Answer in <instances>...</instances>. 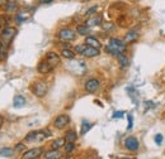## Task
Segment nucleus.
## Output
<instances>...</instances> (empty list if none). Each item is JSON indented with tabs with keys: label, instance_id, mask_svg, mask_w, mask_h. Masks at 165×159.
I'll return each instance as SVG.
<instances>
[{
	"label": "nucleus",
	"instance_id": "11",
	"mask_svg": "<svg viewBox=\"0 0 165 159\" xmlns=\"http://www.w3.org/2000/svg\"><path fill=\"white\" fill-rule=\"evenodd\" d=\"M99 86H100V82L96 78H90L85 82V90H87L88 92H95V91L99 88Z\"/></svg>",
	"mask_w": 165,
	"mask_h": 159
},
{
	"label": "nucleus",
	"instance_id": "15",
	"mask_svg": "<svg viewBox=\"0 0 165 159\" xmlns=\"http://www.w3.org/2000/svg\"><path fill=\"white\" fill-rule=\"evenodd\" d=\"M102 15H96V16H93V18H89L87 22H85V24L88 27H94V25H100L102 24Z\"/></svg>",
	"mask_w": 165,
	"mask_h": 159
},
{
	"label": "nucleus",
	"instance_id": "2",
	"mask_svg": "<svg viewBox=\"0 0 165 159\" xmlns=\"http://www.w3.org/2000/svg\"><path fill=\"white\" fill-rule=\"evenodd\" d=\"M51 136V132L48 129H43V130H38V132H31L26 135L24 140L27 143H35V141H42L44 139H47Z\"/></svg>",
	"mask_w": 165,
	"mask_h": 159
},
{
	"label": "nucleus",
	"instance_id": "22",
	"mask_svg": "<svg viewBox=\"0 0 165 159\" xmlns=\"http://www.w3.org/2000/svg\"><path fill=\"white\" fill-rule=\"evenodd\" d=\"M0 155L4 157V158H10L14 155V149L12 148H3V149H0Z\"/></svg>",
	"mask_w": 165,
	"mask_h": 159
},
{
	"label": "nucleus",
	"instance_id": "25",
	"mask_svg": "<svg viewBox=\"0 0 165 159\" xmlns=\"http://www.w3.org/2000/svg\"><path fill=\"white\" fill-rule=\"evenodd\" d=\"M65 139H66V141H74V143H75L78 139V134L74 132V130H69V132L65 134Z\"/></svg>",
	"mask_w": 165,
	"mask_h": 159
},
{
	"label": "nucleus",
	"instance_id": "7",
	"mask_svg": "<svg viewBox=\"0 0 165 159\" xmlns=\"http://www.w3.org/2000/svg\"><path fill=\"white\" fill-rule=\"evenodd\" d=\"M43 153V149L42 148H33V149H29L23 153L22 158L23 159H36V158H39L42 155Z\"/></svg>",
	"mask_w": 165,
	"mask_h": 159
},
{
	"label": "nucleus",
	"instance_id": "26",
	"mask_svg": "<svg viewBox=\"0 0 165 159\" xmlns=\"http://www.w3.org/2000/svg\"><path fill=\"white\" fill-rule=\"evenodd\" d=\"M8 47H9V44H7V43H3L2 42V44H0V61L5 59V57H7Z\"/></svg>",
	"mask_w": 165,
	"mask_h": 159
},
{
	"label": "nucleus",
	"instance_id": "38",
	"mask_svg": "<svg viewBox=\"0 0 165 159\" xmlns=\"http://www.w3.org/2000/svg\"><path fill=\"white\" fill-rule=\"evenodd\" d=\"M3 123H4V117H3V116H0V128H2Z\"/></svg>",
	"mask_w": 165,
	"mask_h": 159
},
{
	"label": "nucleus",
	"instance_id": "23",
	"mask_svg": "<svg viewBox=\"0 0 165 159\" xmlns=\"http://www.w3.org/2000/svg\"><path fill=\"white\" fill-rule=\"evenodd\" d=\"M5 10H7L8 13L17 11L18 10V4H17L15 1H7V4H5Z\"/></svg>",
	"mask_w": 165,
	"mask_h": 159
},
{
	"label": "nucleus",
	"instance_id": "13",
	"mask_svg": "<svg viewBox=\"0 0 165 159\" xmlns=\"http://www.w3.org/2000/svg\"><path fill=\"white\" fill-rule=\"evenodd\" d=\"M81 54L84 57H88V58L96 57V56H99V48H94V47H90V45H88V47L84 49V52Z\"/></svg>",
	"mask_w": 165,
	"mask_h": 159
},
{
	"label": "nucleus",
	"instance_id": "16",
	"mask_svg": "<svg viewBox=\"0 0 165 159\" xmlns=\"http://www.w3.org/2000/svg\"><path fill=\"white\" fill-rule=\"evenodd\" d=\"M26 105V99H24V96H22V95H17L14 100H13V106L17 107V109H19V107H23Z\"/></svg>",
	"mask_w": 165,
	"mask_h": 159
},
{
	"label": "nucleus",
	"instance_id": "1",
	"mask_svg": "<svg viewBox=\"0 0 165 159\" xmlns=\"http://www.w3.org/2000/svg\"><path fill=\"white\" fill-rule=\"evenodd\" d=\"M126 47H127V43L124 41H121V39H118V38H111L109 43H108V45L105 47V52L117 57L119 53L126 51Z\"/></svg>",
	"mask_w": 165,
	"mask_h": 159
},
{
	"label": "nucleus",
	"instance_id": "29",
	"mask_svg": "<svg viewBox=\"0 0 165 159\" xmlns=\"http://www.w3.org/2000/svg\"><path fill=\"white\" fill-rule=\"evenodd\" d=\"M88 47V44L87 43H84V44H78L76 47H75V52L76 53H79V54H81L83 52H84V49Z\"/></svg>",
	"mask_w": 165,
	"mask_h": 159
},
{
	"label": "nucleus",
	"instance_id": "10",
	"mask_svg": "<svg viewBox=\"0 0 165 159\" xmlns=\"http://www.w3.org/2000/svg\"><path fill=\"white\" fill-rule=\"evenodd\" d=\"M37 70H38L39 73H43V75H46V73H50L51 71L53 70V66L51 65L47 59H43V61H41V62L38 63Z\"/></svg>",
	"mask_w": 165,
	"mask_h": 159
},
{
	"label": "nucleus",
	"instance_id": "28",
	"mask_svg": "<svg viewBox=\"0 0 165 159\" xmlns=\"http://www.w3.org/2000/svg\"><path fill=\"white\" fill-rule=\"evenodd\" d=\"M74 149H75V144H74V141H67L65 144V150L66 153H71Z\"/></svg>",
	"mask_w": 165,
	"mask_h": 159
},
{
	"label": "nucleus",
	"instance_id": "21",
	"mask_svg": "<svg viewBox=\"0 0 165 159\" xmlns=\"http://www.w3.org/2000/svg\"><path fill=\"white\" fill-rule=\"evenodd\" d=\"M61 56L64 57V58H67V59H74L75 58V53L72 52L70 48H64L61 51Z\"/></svg>",
	"mask_w": 165,
	"mask_h": 159
},
{
	"label": "nucleus",
	"instance_id": "5",
	"mask_svg": "<svg viewBox=\"0 0 165 159\" xmlns=\"http://www.w3.org/2000/svg\"><path fill=\"white\" fill-rule=\"evenodd\" d=\"M17 34V29L15 28H12V27H7L4 28V29L2 30V42L3 43H7V44H10V42L13 41V38L15 37Z\"/></svg>",
	"mask_w": 165,
	"mask_h": 159
},
{
	"label": "nucleus",
	"instance_id": "34",
	"mask_svg": "<svg viewBox=\"0 0 165 159\" xmlns=\"http://www.w3.org/2000/svg\"><path fill=\"white\" fill-rule=\"evenodd\" d=\"M155 143H156V144H161V143H163V135H161V134H157V135L155 136Z\"/></svg>",
	"mask_w": 165,
	"mask_h": 159
},
{
	"label": "nucleus",
	"instance_id": "8",
	"mask_svg": "<svg viewBox=\"0 0 165 159\" xmlns=\"http://www.w3.org/2000/svg\"><path fill=\"white\" fill-rule=\"evenodd\" d=\"M69 123H70L69 115H65V114H62V115H59L55 119L53 125H55V128H57V129H64Z\"/></svg>",
	"mask_w": 165,
	"mask_h": 159
},
{
	"label": "nucleus",
	"instance_id": "19",
	"mask_svg": "<svg viewBox=\"0 0 165 159\" xmlns=\"http://www.w3.org/2000/svg\"><path fill=\"white\" fill-rule=\"evenodd\" d=\"M85 43H87L88 45H90V47H94V48H100V45H102L100 42L94 37H87Z\"/></svg>",
	"mask_w": 165,
	"mask_h": 159
},
{
	"label": "nucleus",
	"instance_id": "35",
	"mask_svg": "<svg viewBox=\"0 0 165 159\" xmlns=\"http://www.w3.org/2000/svg\"><path fill=\"white\" fill-rule=\"evenodd\" d=\"M24 148H26V145L23 143H18V144H17V146H15V150L17 152H20V150H23Z\"/></svg>",
	"mask_w": 165,
	"mask_h": 159
},
{
	"label": "nucleus",
	"instance_id": "30",
	"mask_svg": "<svg viewBox=\"0 0 165 159\" xmlns=\"http://www.w3.org/2000/svg\"><path fill=\"white\" fill-rule=\"evenodd\" d=\"M102 28H103V30H112V29H115V24L111 22L103 23V24H102Z\"/></svg>",
	"mask_w": 165,
	"mask_h": 159
},
{
	"label": "nucleus",
	"instance_id": "14",
	"mask_svg": "<svg viewBox=\"0 0 165 159\" xmlns=\"http://www.w3.org/2000/svg\"><path fill=\"white\" fill-rule=\"evenodd\" d=\"M46 59H47L53 67L57 66V65H60V57H59L57 53H55V52H48V53L46 54Z\"/></svg>",
	"mask_w": 165,
	"mask_h": 159
},
{
	"label": "nucleus",
	"instance_id": "39",
	"mask_svg": "<svg viewBox=\"0 0 165 159\" xmlns=\"http://www.w3.org/2000/svg\"><path fill=\"white\" fill-rule=\"evenodd\" d=\"M0 44H2V43H0Z\"/></svg>",
	"mask_w": 165,
	"mask_h": 159
},
{
	"label": "nucleus",
	"instance_id": "27",
	"mask_svg": "<svg viewBox=\"0 0 165 159\" xmlns=\"http://www.w3.org/2000/svg\"><path fill=\"white\" fill-rule=\"evenodd\" d=\"M92 126H93V124H90V123H88V121H84L83 123V125H81V130H80V134L81 135H84V134H87L90 129H92Z\"/></svg>",
	"mask_w": 165,
	"mask_h": 159
},
{
	"label": "nucleus",
	"instance_id": "37",
	"mask_svg": "<svg viewBox=\"0 0 165 159\" xmlns=\"http://www.w3.org/2000/svg\"><path fill=\"white\" fill-rule=\"evenodd\" d=\"M53 0H41V3L42 4H48V3H52Z\"/></svg>",
	"mask_w": 165,
	"mask_h": 159
},
{
	"label": "nucleus",
	"instance_id": "18",
	"mask_svg": "<svg viewBox=\"0 0 165 159\" xmlns=\"http://www.w3.org/2000/svg\"><path fill=\"white\" fill-rule=\"evenodd\" d=\"M65 144H66V139L65 138H59V139H56V140H53L52 143H51V149L59 150L60 148H62Z\"/></svg>",
	"mask_w": 165,
	"mask_h": 159
},
{
	"label": "nucleus",
	"instance_id": "24",
	"mask_svg": "<svg viewBox=\"0 0 165 159\" xmlns=\"http://www.w3.org/2000/svg\"><path fill=\"white\" fill-rule=\"evenodd\" d=\"M76 32L78 34H80V36H87V34H89V27L87 24H80L76 27Z\"/></svg>",
	"mask_w": 165,
	"mask_h": 159
},
{
	"label": "nucleus",
	"instance_id": "33",
	"mask_svg": "<svg viewBox=\"0 0 165 159\" xmlns=\"http://www.w3.org/2000/svg\"><path fill=\"white\" fill-rule=\"evenodd\" d=\"M96 10H98V7H93V8L88 9V10H87V15H93Z\"/></svg>",
	"mask_w": 165,
	"mask_h": 159
},
{
	"label": "nucleus",
	"instance_id": "9",
	"mask_svg": "<svg viewBox=\"0 0 165 159\" xmlns=\"http://www.w3.org/2000/svg\"><path fill=\"white\" fill-rule=\"evenodd\" d=\"M124 146H126L127 149L131 150V152H136V150H139L140 143H139V140L136 139L135 136H128V138L124 140Z\"/></svg>",
	"mask_w": 165,
	"mask_h": 159
},
{
	"label": "nucleus",
	"instance_id": "20",
	"mask_svg": "<svg viewBox=\"0 0 165 159\" xmlns=\"http://www.w3.org/2000/svg\"><path fill=\"white\" fill-rule=\"evenodd\" d=\"M43 158H46V159H59L60 158V153H59V150L52 149V150L44 153Z\"/></svg>",
	"mask_w": 165,
	"mask_h": 159
},
{
	"label": "nucleus",
	"instance_id": "32",
	"mask_svg": "<svg viewBox=\"0 0 165 159\" xmlns=\"http://www.w3.org/2000/svg\"><path fill=\"white\" fill-rule=\"evenodd\" d=\"M9 23V20L5 18V16H3V15H0V25H7Z\"/></svg>",
	"mask_w": 165,
	"mask_h": 159
},
{
	"label": "nucleus",
	"instance_id": "4",
	"mask_svg": "<svg viewBox=\"0 0 165 159\" xmlns=\"http://www.w3.org/2000/svg\"><path fill=\"white\" fill-rule=\"evenodd\" d=\"M67 68L74 73V75L76 76H83L84 72L87 71V65H85V62L83 61H71L70 63H67Z\"/></svg>",
	"mask_w": 165,
	"mask_h": 159
},
{
	"label": "nucleus",
	"instance_id": "12",
	"mask_svg": "<svg viewBox=\"0 0 165 159\" xmlns=\"http://www.w3.org/2000/svg\"><path fill=\"white\" fill-rule=\"evenodd\" d=\"M137 39H139V32L135 30V29H132V30H128V32L126 33V36H124V39H123V41L126 42L127 44H130V43L136 42Z\"/></svg>",
	"mask_w": 165,
	"mask_h": 159
},
{
	"label": "nucleus",
	"instance_id": "36",
	"mask_svg": "<svg viewBox=\"0 0 165 159\" xmlns=\"http://www.w3.org/2000/svg\"><path fill=\"white\" fill-rule=\"evenodd\" d=\"M124 115L123 111H116L115 114H113V117H122Z\"/></svg>",
	"mask_w": 165,
	"mask_h": 159
},
{
	"label": "nucleus",
	"instance_id": "6",
	"mask_svg": "<svg viewBox=\"0 0 165 159\" xmlns=\"http://www.w3.org/2000/svg\"><path fill=\"white\" fill-rule=\"evenodd\" d=\"M57 37L64 42H69V41H74L76 38V34L74 30L69 29V28H64V29H60L57 32Z\"/></svg>",
	"mask_w": 165,
	"mask_h": 159
},
{
	"label": "nucleus",
	"instance_id": "17",
	"mask_svg": "<svg viewBox=\"0 0 165 159\" xmlns=\"http://www.w3.org/2000/svg\"><path fill=\"white\" fill-rule=\"evenodd\" d=\"M117 58H118V63H119V66H121V68L124 70V68L128 67V58H127V56L124 54V52L119 53L117 56Z\"/></svg>",
	"mask_w": 165,
	"mask_h": 159
},
{
	"label": "nucleus",
	"instance_id": "31",
	"mask_svg": "<svg viewBox=\"0 0 165 159\" xmlns=\"http://www.w3.org/2000/svg\"><path fill=\"white\" fill-rule=\"evenodd\" d=\"M127 119H128V126H127V129H128V130H131V129H132V125H133V119H132V115H128V116H127Z\"/></svg>",
	"mask_w": 165,
	"mask_h": 159
},
{
	"label": "nucleus",
	"instance_id": "3",
	"mask_svg": "<svg viewBox=\"0 0 165 159\" xmlns=\"http://www.w3.org/2000/svg\"><path fill=\"white\" fill-rule=\"evenodd\" d=\"M31 90H32V92L37 96V97H43V96L47 94V91H48V85L44 81H42V80H38V81L33 82Z\"/></svg>",
	"mask_w": 165,
	"mask_h": 159
}]
</instances>
